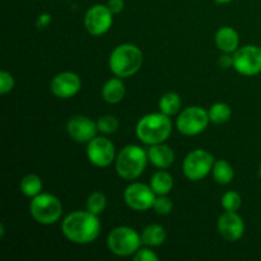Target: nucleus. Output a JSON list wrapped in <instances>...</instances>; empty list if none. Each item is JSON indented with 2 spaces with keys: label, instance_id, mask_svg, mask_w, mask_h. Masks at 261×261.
Returning <instances> with one entry per match:
<instances>
[{
  "label": "nucleus",
  "instance_id": "1",
  "mask_svg": "<svg viewBox=\"0 0 261 261\" xmlns=\"http://www.w3.org/2000/svg\"><path fill=\"white\" fill-rule=\"evenodd\" d=\"M61 231L69 241L78 245H87L99 236L101 222L98 216L88 211L73 212L64 218Z\"/></svg>",
  "mask_w": 261,
  "mask_h": 261
},
{
  "label": "nucleus",
  "instance_id": "2",
  "mask_svg": "<svg viewBox=\"0 0 261 261\" xmlns=\"http://www.w3.org/2000/svg\"><path fill=\"white\" fill-rule=\"evenodd\" d=\"M137 137L140 142L148 145L165 143L172 132L170 116L163 112H153L143 116L137 124Z\"/></svg>",
  "mask_w": 261,
  "mask_h": 261
},
{
  "label": "nucleus",
  "instance_id": "3",
  "mask_svg": "<svg viewBox=\"0 0 261 261\" xmlns=\"http://www.w3.org/2000/svg\"><path fill=\"white\" fill-rule=\"evenodd\" d=\"M110 69L119 78H129L139 71L143 65V53L133 43H122L110 55Z\"/></svg>",
  "mask_w": 261,
  "mask_h": 261
},
{
  "label": "nucleus",
  "instance_id": "4",
  "mask_svg": "<svg viewBox=\"0 0 261 261\" xmlns=\"http://www.w3.org/2000/svg\"><path fill=\"white\" fill-rule=\"evenodd\" d=\"M148 161V153L142 147L130 144L120 150L115 160V168L120 177L133 181L144 172Z\"/></svg>",
  "mask_w": 261,
  "mask_h": 261
},
{
  "label": "nucleus",
  "instance_id": "5",
  "mask_svg": "<svg viewBox=\"0 0 261 261\" xmlns=\"http://www.w3.org/2000/svg\"><path fill=\"white\" fill-rule=\"evenodd\" d=\"M142 234L134 228L120 226L112 229L107 236V247L112 254L126 257L134 255L142 246Z\"/></svg>",
  "mask_w": 261,
  "mask_h": 261
},
{
  "label": "nucleus",
  "instance_id": "6",
  "mask_svg": "<svg viewBox=\"0 0 261 261\" xmlns=\"http://www.w3.org/2000/svg\"><path fill=\"white\" fill-rule=\"evenodd\" d=\"M30 213L37 223L50 226L61 218L63 204L55 195L41 193L31 200Z\"/></svg>",
  "mask_w": 261,
  "mask_h": 261
},
{
  "label": "nucleus",
  "instance_id": "7",
  "mask_svg": "<svg viewBox=\"0 0 261 261\" xmlns=\"http://www.w3.org/2000/svg\"><path fill=\"white\" fill-rule=\"evenodd\" d=\"M209 120L208 111L200 106L186 107L177 117L176 127L178 132L186 137H195L206 129Z\"/></svg>",
  "mask_w": 261,
  "mask_h": 261
},
{
  "label": "nucleus",
  "instance_id": "8",
  "mask_svg": "<svg viewBox=\"0 0 261 261\" xmlns=\"http://www.w3.org/2000/svg\"><path fill=\"white\" fill-rule=\"evenodd\" d=\"M213 166L214 157L211 153L204 149H195L184 160L182 171L190 181H200L212 172Z\"/></svg>",
  "mask_w": 261,
  "mask_h": 261
},
{
  "label": "nucleus",
  "instance_id": "9",
  "mask_svg": "<svg viewBox=\"0 0 261 261\" xmlns=\"http://www.w3.org/2000/svg\"><path fill=\"white\" fill-rule=\"evenodd\" d=\"M233 68L246 76H254L261 73V47L247 45L237 48L233 55Z\"/></svg>",
  "mask_w": 261,
  "mask_h": 261
},
{
  "label": "nucleus",
  "instance_id": "10",
  "mask_svg": "<svg viewBox=\"0 0 261 261\" xmlns=\"http://www.w3.org/2000/svg\"><path fill=\"white\" fill-rule=\"evenodd\" d=\"M157 194L153 191L150 185L142 182H133L125 189L124 200L130 209L137 212H145L153 208Z\"/></svg>",
  "mask_w": 261,
  "mask_h": 261
},
{
  "label": "nucleus",
  "instance_id": "11",
  "mask_svg": "<svg viewBox=\"0 0 261 261\" xmlns=\"http://www.w3.org/2000/svg\"><path fill=\"white\" fill-rule=\"evenodd\" d=\"M107 5L96 4L87 10L84 15V27L91 35L102 36L111 28L114 17Z\"/></svg>",
  "mask_w": 261,
  "mask_h": 261
},
{
  "label": "nucleus",
  "instance_id": "12",
  "mask_svg": "<svg viewBox=\"0 0 261 261\" xmlns=\"http://www.w3.org/2000/svg\"><path fill=\"white\" fill-rule=\"evenodd\" d=\"M87 157L96 167H109L115 158V145L105 137H96L87 145Z\"/></svg>",
  "mask_w": 261,
  "mask_h": 261
},
{
  "label": "nucleus",
  "instance_id": "13",
  "mask_svg": "<svg viewBox=\"0 0 261 261\" xmlns=\"http://www.w3.org/2000/svg\"><path fill=\"white\" fill-rule=\"evenodd\" d=\"M66 132L74 142L88 144L93 138H96L98 127H97V122H94L89 117L74 116L66 122Z\"/></svg>",
  "mask_w": 261,
  "mask_h": 261
},
{
  "label": "nucleus",
  "instance_id": "14",
  "mask_svg": "<svg viewBox=\"0 0 261 261\" xmlns=\"http://www.w3.org/2000/svg\"><path fill=\"white\" fill-rule=\"evenodd\" d=\"M81 78L71 71H63L51 82V92L58 98H71L81 91Z\"/></svg>",
  "mask_w": 261,
  "mask_h": 261
},
{
  "label": "nucleus",
  "instance_id": "15",
  "mask_svg": "<svg viewBox=\"0 0 261 261\" xmlns=\"http://www.w3.org/2000/svg\"><path fill=\"white\" fill-rule=\"evenodd\" d=\"M218 231L229 242L239 241L245 233V222L236 212H224L218 219Z\"/></svg>",
  "mask_w": 261,
  "mask_h": 261
},
{
  "label": "nucleus",
  "instance_id": "16",
  "mask_svg": "<svg viewBox=\"0 0 261 261\" xmlns=\"http://www.w3.org/2000/svg\"><path fill=\"white\" fill-rule=\"evenodd\" d=\"M147 153L149 162L154 167L161 168V170L170 168L172 166L173 161H175V153H173V150L168 145L163 144V143L150 145Z\"/></svg>",
  "mask_w": 261,
  "mask_h": 261
},
{
  "label": "nucleus",
  "instance_id": "17",
  "mask_svg": "<svg viewBox=\"0 0 261 261\" xmlns=\"http://www.w3.org/2000/svg\"><path fill=\"white\" fill-rule=\"evenodd\" d=\"M216 45L224 54L234 53L240 45L239 33L228 25L219 28L216 35Z\"/></svg>",
  "mask_w": 261,
  "mask_h": 261
},
{
  "label": "nucleus",
  "instance_id": "18",
  "mask_svg": "<svg viewBox=\"0 0 261 261\" xmlns=\"http://www.w3.org/2000/svg\"><path fill=\"white\" fill-rule=\"evenodd\" d=\"M102 97L107 103H119L125 97V84L119 76L111 78L102 87Z\"/></svg>",
  "mask_w": 261,
  "mask_h": 261
},
{
  "label": "nucleus",
  "instance_id": "19",
  "mask_svg": "<svg viewBox=\"0 0 261 261\" xmlns=\"http://www.w3.org/2000/svg\"><path fill=\"white\" fill-rule=\"evenodd\" d=\"M166 237H167L166 229L160 224H149L142 232L143 245L149 247H157L163 245L166 241Z\"/></svg>",
  "mask_w": 261,
  "mask_h": 261
},
{
  "label": "nucleus",
  "instance_id": "20",
  "mask_svg": "<svg viewBox=\"0 0 261 261\" xmlns=\"http://www.w3.org/2000/svg\"><path fill=\"white\" fill-rule=\"evenodd\" d=\"M150 188L157 195H167L173 188V178L166 171H158L150 178Z\"/></svg>",
  "mask_w": 261,
  "mask_h": 261
},
{
  "label": "nucleus",
  "instance_id": "21",
  "mask_svg": "<svg viewBox=\"0 0 261 261\" xmlns=\"http://www.w3.org/2000/svg\"><path fill=\"white\" fill-rule=\"evenodd\" d=\"M212 173H213L214 180L218 184H221V185H227L234 177L233 167L231 166V163H228L224 160H219L214 162Z\"/></svg>",
  "mask_w": 261,
  "mask_h": 261
},
{
  "label": "nucleus",
  "instance_id": "22",
  "mask_svg": "<svg viewBox=\"0 0 261 261\" xmlns=\"http://www.w3.org/2000/svg\"><path fill=\"white\" fill-rule=\"evenodd\" d=\"M160 111L163 112L167 116H173L177 114L181 109V98L175 92H168L165 93L160 99Z\"/></svg>",
  "mask_w": 261,
  "mask_h": 261
},
{
  "label": "nucleus",
  "instance_id": "23",
  "mask_svg": "<svg viewBox=\"0 0 261 261\" xmlns=\"http://www.w3.org/2000/svg\"><path fill=\"white\" fill-rule=\"evenodd\" d=\"M20 191L28 198H35L42 191V180L33 173L24 176L20 181Z\"/></svg>",
  "mask_w": 261,
  "mask_h": 261
},
{
  "label": "nucleus",
  "instance_id": "24",
  "mask_svg": "<svg viewBox=\"0 0 261 261\" xmlns=\"http://www.w3.org/2000/svg\"><path fill=\"white\" fill-rule=\"evenodd\" d=\"M208 114L211 122H213V124H224V122L231 119L232 110L227 103L218 102V103H214L209 109Z\"/></svg>",
  "mask_w": 261,
  "mask_h": 261
},
{
  "label": "nucleus",
  "instance_id": "25",
  "mask_svg": "<svg viewBox=\"0 0 261 261\" xmlns=\"http://www.w3.org/2000/svg\"><path fill=\"white\" fill-rule=\"evenodd\" d=\"M107 205V198L105 194L99 193V191H94L91 195L88 196L86 203L87 211L91 212V213L96 214V216H99L105 212Z\"/></svg>",
  "mask_w": 261,
  "mask_h": 261
},
{
  "label": "nucleus",
  "instance_id": "26",
  "mask_svg": "<svg viewBox=\"0 0 261 261\" xmlns=\"http://www.w3.org/2000/svg\"><path fill=\"white\" fill-rule=\"evenodd\" d=\"M222 208L226 212H237L240 208H241L242 199L241 195H240L237 191H227V193L223 194L222 196Z\"/></svg>",
  "mask_w": 261,
  "mask_h": 261
},
{
  "label": "nucleus",
  "instance_id": "27",
  "mask_svg": "<svg viewBox=\"0 0 261 261\" xmlns=\"http://www.w3.org/2000/svg\"><path fill=\"white\" fill-rule=\"evenodd\" d=\"M97 127H98V132L103 134H114L119 129V120L112 115H106V116L99 117L97 121Z\"/></svg>",
  "mask_w": 261,
  "mask_h": 261
},
{
  "label": "nucleus",
  "instance_id": "28",
  "mask_svg": "<svg viewBox=\"0 0 261 261\" xmlns=\"http://www.w3.org/2000/svg\"><path fill=\"white\" fill-rule=\"evenodd\" d=\"M153 209L155 211V213L161 214V216H167L172 212L173 203L167 195H158V198L154 201V205H153Z\"/></svg>",
  "mask_w": 261,
  "mask_h": 261
},
{
  "label": "nucleus",
  "instance_id": "29",
  "mask_svg": "<svg viewBox=\"0 0 261 261\" xmlns=\"http://www.w3.org/2000/svg\"><path fill=\"white\" fill-rule=\"evenodd\" d=\"M14 88V78L10 73L3 70L0 71V93L7 94Z\"/></svg>",
  "mask_w": 261,
  "mask_h": 261
},
{
  "label": "nucleus",
  "instance_id": "30",
  "mask_svg": "<svg viewBox=\"0 0 261 261\" xmlns=\"http://www.w3.org/2000/svg\"><path fill=\"white\" fill-rule=\"evenodd\" d=\"M133 259L135 261H158L160 257L150 249H139L133 255Z\"/></svg>",
  "mask_w": 261,
  "mask_h": 261
},
{
  "label": "nucleus",
  "instance_id": "31",
  "mask_svg": "<svg viewBox=\"0 0 261 261\" xmlns=\"http://www.w3.org/2000/svg\"><path fill=\"white\" fill-rule=\"evenodd\" d=\"M107 7L111 10L112 14H120L124 10L125 2L124 0H109L107 2Z\"/></svg>",
  "mask_w": 261,
  "mask_h": 261
},
{
  "label": "nucleus",
  "instance_id": "32",
  "mask_svg": "<svg viewBox=\"0 0 261 261\" xmlns=\"http://www.w3.org/2000/svg\"><path fill=\"white\" fill-rule=\"evenodd\" d=\"M51 23V15L48 13H42V14L38 15L37 20H36V25L37 28H45L47 27Z\"/></svg>",
  "mask_w": 261,
  "mask_h": 261
},
{
  "label": "nucleus",
  "instance_id": "33",
  "mask_svg": "<svg viewBox=\"0 0 261 261\" xmlns=\"http://www.w3.org/2000/svg\"><path fill=\"white\" fill-rule=\"evenodd\" d=\"M218 64H219V66L223 69L232 68V66H233V56L228 55V54H226V55H222L221 58H219Z\"/></svg>",
  "mask_w": 261,
  "mask_h": 261
},
{
  "label": "nucleus",
  "instance_id": "34",
  "mask_svg": "<svg viewBox=\"0 0 261 261\" xmlns=\"http://www.w3.org/2000/svg\"><path fill=\"white\" fill-rule=\"evenodd\" d=\"M4 232H5V229H4V223H2V224H0V237L4 236Z\"/></svg>",
  "mask_w": 261,
  "mask_h": 261
},
{
  "label": "nucleus",
  "instance_id": "35",
  "mask_svg": "<svg viewBox=\"0 0 261 261\" xmlns=\"http://www.w3.org/2000/svg\"><path fill=\"white\" fill-rule=\"evenodd\" d=\"M217 3H219V4H227V3L232 2V0H216Z\"/></svg>",
  "mask_w": 261,
  "mask_h": 261
},
{
  "label": "nucleus",
  "instance_id": "36",
  "mask_svg": "<svg viewBox=\"0 0 261 261\" xmlns=\"http://www.w3.org/2000/svg\"><path fill=\"white\" fill-rule=\"evenodd\" d=\"M259 175L261 176V166H260V168H259Z\"/></svg>",
  "mask_w": 261,
  "mask_h": 261
}]
</instances>
